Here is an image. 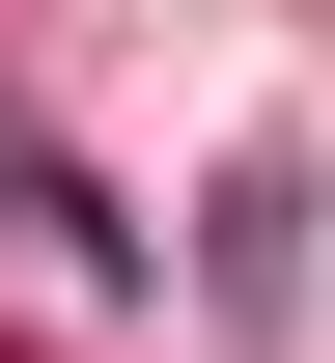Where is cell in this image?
Returning <instances> with one entry per match:
<instances>
[{
  "label": "cell",
  "mask_w": 335,
  "mask_h": 363,
  "mask_svg": "<svg viewBox=\"0 0 335 363\" xmlns=\"http://www.w3.org/2000/svg\"><path fill=\"white\" fill-rule=\"evenodd\" d=\"M0 224H56V252H84V279H140V224H112V196H84V168H56V140H28V112H0Z\"/></svg>",
  "instance_id": "obj_1"
}]
</instances>
